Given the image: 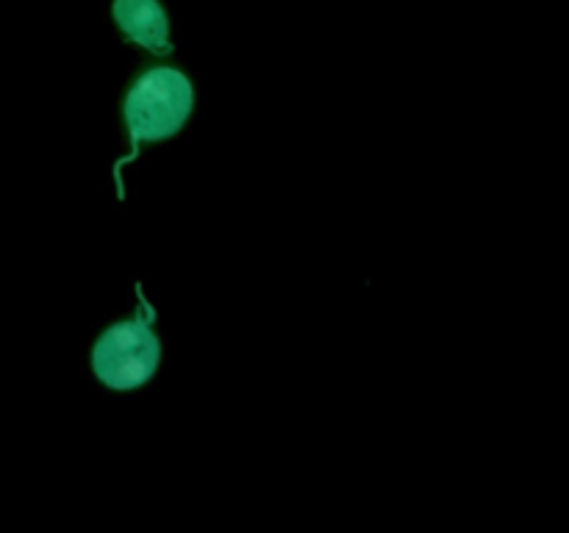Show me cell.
Returning a JSON list of instances; mask_svg holds the SVG:
<instances>
[{
	"instance_id": "7a4b0ae2",
	"label": "cell",
	"mask_w": 569,
	"mask_h": 533,
	"mask_svg": "<svg viewBox=\"0 0 569 533\" xmlns=\"http://www.w3.org/2000/svg\"><path fill=\"white\" fill-rule=\"evenodd\" d=\"M161 344L153 333V309H142L133 320L106 328L92 348V370L100 383L114 392L144 386L159 370Z\"/></svg>"
},
{
	"instance_id": "6da1fadb",
	"label": "cell",
	"mask_w": 569,
	"mask_h": 533,
	"mask_svg": "<svg viewBox=\"0 0 569 533\" xmlns=\"http://www.w3.org/2000/svg\"><path fill=\"white\" fill-rule=\"evenodd\" d=\"M194 109V87L176 67H153L133 81L126 103H122V120L131 137V150L126 159L114 167V175L128 161L137 159L142 142H161L176 137L189 120Z\"/></svg>"
},
{
	"instance_id": "3957f363",
	"label": "cell",
	"mask_w": 569,
	"mask_h": 533,
	"mask_svg": "<svg viewBox=\"0 0 569 533\" xmlns=\"http://www.w3.org/2000/svg\"><path fill=\"white\" fill-rule=\"evenodd\" d=\"M114 26L148 53H172L170 14L161 0H111Z\"/></svg>"
}]
</instances>
